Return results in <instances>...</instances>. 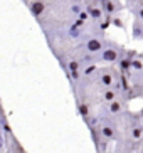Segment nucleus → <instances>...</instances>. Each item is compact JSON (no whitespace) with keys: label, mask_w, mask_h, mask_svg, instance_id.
<instances>
[{"label":"nucleus","mask_w":143,"mask_h":153,"mask_svg":"<svg viewBox=\"0 0 143 153\" xmlns=\"http://www.w3.org/2000/svg\"><path fill=\"white\" fill-rule=\"evenodd\" d=\"M133 39H143V22L135 19L133 22Z\"/></svg>","instance_id":"obj_4"},{"label":"nucleus","mask_w":143,"mask_h":153,"mask_svg":"<svg viewBox=\"0 0 143 153\" xmlns=\"http://www.w3.org/2000/svg\"><path fill=\"white\" fill-rule=\"evenodd\" d=\"M86 51L88 52H91V54H96V52H101V51L104 49L103 47V42L99 41V39H89V41L86 42Z\"/></svg>","instance_id":"obj_1"},{"label":"nucleus","mask_w":143,"mask_h":153,"mask_svg":"<svg viewBox=\"0 0 143 153\" xmlns=\"http://www.w3.org/2000/svg\"><path fill=\"white\" fill-rule=\"evenodd\" d=\"M120 109H121V106H120L118 101H111V103H109V111L111 113H118Z\"/></svg>","instance_id":"obj_10"},{"label":"nucleus","mask_w":143,"mask_h":153,"mask_svg":"<svg viewBox=\"0 0 143 153\" xmlns=\"http://www.w3.org/2000/svg\"><path fill=\"white\" fill-rule=\"evenodd\" d=\"M101 133H103V136L106 140H113V138H115V128H113V126L104 125L103 128H101Z\"/></svg>","instance_id":"obj_5"},{"label":"nucleus","mask_w":143,"mask_h":153,"mask_svg":"<svg viewBox=\"0 0 143 153\" xmlns=\"http://www.w3.org/2000/svg\"><path fill=\"white\" fill-rule=\"evenodd\" d=\"M103 54H101V59L103 61H106V62H115L118 59V51L116 49H109V47H106V49L101 51Z\"/></svg>","instance_id":"obj_2"},{"label":"nucleus","mask_w":143,"mask_h":153,"mask_svg":"<svg viewBox=\"0 0 143 153\" xmlns=\"http://www.w3.org/2000/svg\"><path fill=\"white\" fill-rule=\"evenodd\" d=\"M142 143H143V136H142Z\"/></svg>","instance_id":"obj_15"},{"label":"nucleus","mask_w":143,"mask_h":153,"mask_svg":"<svg viewBox=\"0 0 143 153\" xmlns=\"http://www.w3.org/2000/svg\"><path fill=\"white\" fill-rule=\"evenodd\" d=\"M104 7H106V12H108V14H115V12L118 10V5L115 4L113 0H106V5H104Z\"/></svg>","instance_id":"obj_8"},{"label":"nucleus","mask_w":143,"mask_h":153,"mask_svg":"<svg viewBox=\"0 0 143 153\" xmlns=\"http://www.w3.org/2000/svg\"><path fill=\"white\" fill-rule=\"evenodd\" d=\"M140 153H143V148H142V152H140Z\"/></svg>","instance_id":"obj_16"},{"label":"nucleus","mask_w":143,"mask_h":153,"mask_svg":"<svg viewBox=\"0 0 143 153\" xmlns=\"http://www.w3.org/2000/svg\"><path fill=\"white\" fill-rule=\"evenodd\" d=\"M113 81H115V77H113L111 72H103V76H101V82H103V86H106V88H109V86L113 84Z\"/></svg>","instance_id":"obj_6"},{"label":"nucleus","mask_w":143,"mask_h":153,"mask_svg":"<svg viewBox=\"0 0 143 153\" xmlns=\"http://www.w3.org/2000/svg\"><path fill=\"white\" fill-rule=\"evenodd\" d=\"M142 114H143V111H142Z\"/></svg>","instance_id":"obj_17"},{"label":"nucleus","mask_w":143,"mask_h":153,"mask_svg":"<svg viewBox=\"0 0 143 153\" xmlns=\"http://www.w3.org/2000/svg\"><path fill=\"white\" fill-rule=\"evenodd\" d=\"M103 98H104V101H106V103H111V101H115V98H116V93H115L113 89H109V88H108V89L104 91Z\"/></svg>","instance_id":"obj_7"},{"label":"nucleus","mask_w":143,"mask_h":153,"mask_svg":"<svg viewBox=\"0 0 143 153\" xmlns=\"http://www.w3.org/2000/svg\"><path fill=\"white\" fill-rule=\"evenodd\" d=\"M77 68H79V64H77L76 61H72V62L69 64V69H71L72 72H74V71H77Z\"/></svg>","instance_id":"obj_12"},{"label":"nucleus","mask_w":143,"mask_h":153,"mask_svg":"<svg viewBox=\"0 0 143 153\" xmlns=\"http://www.w3.org/2000/svg\"><path fill=\"white\" fill-rule=\"evenodd\" d=\"M143 136V128L142 126H135L133 128V138L135 140H140Z\"/></svg>","instance_id":"obj_9"},{"label":"nucleus","mask_w":143,"mask_h":153,"mask_svg":"<svg viewBox=\"0 0 143 153\" xmlns=\"http://www.w3.org/2000/svg\"><path fill=\"white\" fill-rule=\"evenodd\" d=\"M138 20H142V22H143V5H142V7H138Z\"/></svg>","instance_id":"obj_13"},{"label":"nucleus","mask_w":143,"mask_h":153,"mask_svg":"<svg viewBox=\"0 0 143 153\" xmlns=\"http://www.w3.org/2000/svg\"><path fill=\"white\" fill-rule=\"evenodd\" d=\"M4 145H5V140L4 136H0V148H4Z\"/></svg>","instance_id":"obj_14"},{"label":"nucleus","mask_w":143,"mask_h":153,"mask_svg":"<svg viewBox=\"0 0 143 153\" xmlns=\"http://www.w3.org/2000/svg\"><path fill=\"white\" fill-rule=\"evenodd\" d=\"M29 9H31V14L34 15V17H39V15H42V12H44V4H42L40 0H34V2H31Z\"/></svg>","instance_id":"obj_3"},{"label":"nucleus","mask_w":143,"mask_h":153,"mask_svg":"<svg viewBox=\"0 0 143 153\" xmlns=\"http://www.w3.org/2000/svg\"><path fill=\"white\" fill-rule=\"evenodd\" d=\"M79 113H81L84 118L89 116V109H88V106H86V104H79Z\"/></svg>","instance_id":"obj_11"}]
</instances>
